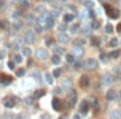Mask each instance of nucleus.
I'll return each mask as SVG.
<instances>
[{"instance_id":"obj_2","label":"nucleus","mask_w":121,"mask_h":119,"mask_svg":"<svg viewBox=\"0 0 121 119\" xmlns=\"http://www.w3.org/2000/svg\"><path fill=\"white\" fill-rule=\"evenodd\" d=\"M36 57L40 60H45L48 59V51H47L45 48H39V49H36Z\"/></svg>"},{"instance_id":"obj_30","label":"nucleus","mask_w":121,"mask_h":119,"mask_svg":"<svg viewBox=\"0 0 121 119\" xmlns=\"http://www.w3.org/2000/svg\"><path fill=\"white\" fill-rule=\"evenodd\" d=\"M2 119H16V116H13V115H9V113H5L3 116H2Z\"/></svg>"},{"instance_id":"obj_52","label":"nucleus","mask_w":121,"mask_h":119,"mask_svg":"<svg viewBox=\"0 0 121 119\" xmlns=\"http://www.w3.org/2000/svg\"><path fill=\"white\" fill-rule=\"evenodd\" d=\"M118 98H120V99H121V90H120V93H118Z\"/></svg>"},{"instance_id":"obj_9","label":"nucleus","mask_w":121,"mask_h":119,"mask_svg":"<svg viewBox=\"0 0 121 119\" xmlns=\"http://www.w3.org/2000/svg\"><path fill=\"white\" fill-rule=\"evenodd\" d=\"M110 119H121V110L113 108L110 111Z\"/></svg>"},{"instance_id":"obj_15","label":"nucleus","mask_w":121,"mask_h":119,"mask_svg":"<svg viewBox=\"0 0 121 119\" xmlns=\"http://www.w3.org/2000/svg\"><path fill=\"white\" fill-rule=\"evenodd\" d=\"M107 11L110 12V17H113V19H117V17H120V11L118 9H113V8H107Z\"/></svg>"},{"instance_id":"obj_17","label":"nucleus","mask_w":121,"mask_h":119,"mask_svg":"<svg viewBox=\"0 0 121 119\" xmlns=\"http://www.w3.org/2000/svg\"><path fill=\"white\" fill-rule=\"evenodd\" d=\"M43 77H45V82H47V84H48V85H51V84H53V74L47 73V74H45V76H43Z\"/></svg>"},{"instance_id":"obj_42","label":"nucleus","mask_w":121,"mask_h":119,"mask_svg":"<svg viewBox=\"0 0 121 119\" xmlns=\"http://www.w3.org/2000/svg\"><path fill=\"white\" fill-rule=\"evenodd\" d=\"M112 57H115V59H117L118 56H120V51H117V49H115V51H112V54H110Z\"/></svg>"},{"instance_id":"obj_3","label":"nucleus","mask_w":121,"mask_h":119,"mask_svg":"<svg viewBox=\"0 0 121 119\" xmlns=\"http://www.w3.org/2000/svg\"><path fill=\"white\" fill-rule=\"evenodd\" d=\"M3 105L6 107V108H13L16 105V98H13V96H8V98L3 99Z\"/></svg>"},{"instance_id":"obj_4","label":"nucleus","mask_w":121,"mask_h":119,"mask_svg":"<svg viewBox=\"0 0 121 119\" xmlns=\"http://www.w3.org/2000/svg\"><path fill=\"white\" fill-rule=\"evenodd\" d=\"M112 82H113V76H112V74H104L103 79H101V84L106 85V87H110Z\"/></svg>"},{"instance_id":"obj_45","label":"nucleus","mask_w":121,"mask_h":119,"mask_svg":"<svg viewBox=\"0 0 121 119\" xmlns=\"http://www.w3.org/2000/svg\"><path fill=\"white\" fill-rule=\"evenodd\" d=\"M65 28H67V26H65V25H59V33H62V31H65Z\"/></svg>"},{"instance_id":"obj_39","label":"nucleus","mask_w":121,"mask_h":119,"mask_svg":"<svg viewBox=\"0 0 121 119\" xmlns=\"http://www.w3.org/2000/svg\"><path fill=\"white\" fill-rule=\"evenodd\" d=\"M16 74H17L19 77H20V76H23V74H25V70H22V68H20V70H17V71H16Z\"/></svg>"},{"instance_id":"obj_29","label":"nucleus","mask_w":121,"mask_h":119,"mask_svg":"<svg viewBox=\"0 0 121 119\" xmlns=\"http://www.w3.org/2000/svg\"><path fill=\"white\" fill-rule=\"evenodd\" d=\"M45 45L47 46H53L54 45V39H47V40H45Z\"/></svg>"},{"instance_id":"obj_28","label":"nucleus","mask_w":121,"mask_h":119,"mask_svg":"<svg viewBox=\"0 0 121 119\" xmlns=\"http://www.w3.org/2000/svg\"><path fill=\"white\" fill-rule=\"evenodd\" d=\"M62 93H64V88H62V87H57L56 90H54V94H56V96L62 94Z\"/></svg>"},{"instance_id":"obj_44","label":"nucleus","mask_w":121,"mask_h":119,"mask_svg":"<svg viewBox=\"0 0 121 119\" xmlns=\"http://www.w3.org/2000/svg\"><path fill=\"white\" fill-rule=\"evenodd\" d=\"M43 31V28L40 26V25H36V33H42Z\"/></svg>"},{"instance_id":"obj_21","label":"nucleus","mask_w":121,"mask_h":119,"mask_svg":"<svg viewBox=\"0 0 121 119\" xmlns=\"http://www.w3.org/2000/svg\"><path fill=\"white\" fill-rule=\"evenodd\" d=\"M104 31H106L107 34H110V33H113V25H110V23H107L106 26H104Z\"/></svg>"},{"instance_id":"obj_6","label":"nucleus","mask_w":121,"mask_h":119,"mask_svg":"<svg viewBox=\"0 0 121 119\" xmlns=\"http://www.w3.org/2000/svg\"><path fill=\"white\" fill-rule=\"evenodd\" d=\"M23 40H25V42H28V43H33L36 40V34L33 31H26L25 33V37H23Z\"/></svg>"},{"instance_id":"obj_23","label":"nucleus","mask_w":121,"mask_h":119,"mask_svg":"<svg viewBox=\"0 0 121 119\" xmlns=\"http://www.w3.org/2000/svg\"><path fill=\"white\" fill-rule=\"evenodd\" d=\"M109 46H110V48H117L118 46V39H112L110 42H109Z\"/></svg>"},{"instance_id":"obj_32","label":"nucleus","mask_w":121,"mask_h":119,"mask_svg":"<svg viewBox=\"0 0 121 119\" xmlns=\"http://www.w3.org/2000/svg\"><path fill=\"white\" fill-rule=\"evenodd\" d=\"M0 28H2V29H6L8 28V22L6 20H2V22H0Z\"/></svg>"},{"instance_id":"obj_51","label":"nucleus","mask_w":121,"mask_h":119,"mask_svg":"<svg viewBox=\"0 0 121 119\" xmlns=\"http://www.w3.org/2000/svg\"><path fill=\"white\" fill-rule=\"evenodd\" d=\"M73 119H81V118H79V115H75V116H73Z\"/></svg>"},{"instance_id":"obj_14","label":"nucleus","mask_w":121,"mask_h":119,"mask_svg":"<svg viewBox=\"0 0 121 119\" xmlns=\"http://www.w3.org/2000/svg\"><path fill=\"white\" fill-rule=\"evenodd\" d=\"M89 84H90V79H89L87 76H82L81 81H79V85H81V87H87Z\"/></svg>"},{"instance_id":"obj_48","label":"nucleus","mask_w":121,"mask_h":119,"mask_svg":"<svg viewBox=\"0 0 121 119\" xmlns=\"http://www.w3.org/2000/svg\"><path fill=\"white\" fill-rule=\"evenodd\" d=\"M25 101H26V104H33V99H31V98H26Z\"/></svg>"},{"instance_id":"obj_54","label":"nucleus","mask_w":121,"mask_h":119,"mask_svg":"<svg viewBox=\"0 0 121 119\" xmlns=\"http://www.w3.org/2000/svg\"><path fill=\"white\" fill-rule=\"evenodd\" d=\"M59 119H67V118H65V116H60V118Z\"/></svg>"},{"instance_id":"obj_16","label":"nucleus","mask_w":121,"mask_h":119,"mask_svg":"<svg viewBox=\"0 0 121 119\" xmlns=\"http://www.w3.org/2000/svg\"><path fill=\"white\" fill-rule=\"evenodd\" d=\"M22 54L25 57H28V56H31V49L28 48V46H22Z\"/></svg>"},{"instance_id":"obj_26","label":"nucleus","mask_w":121,"mask_h":119,"mask_svg":"<svg viewBox=\"0 0 121 119\" xmlns=\"http://www.w3.org/2000/svg\"><path fill=\"white\" fill-rule=\"evenodd\" d=\"M65 59H67L68 63H73V62H75V56H73V54H67V57H65Z\"/></svg>"},{"instance_id":"obj_12","label":"nucleus","mask_w":121,"mask_h":119,"mask_svg":"<svg viewBox=\"0 0 121 119\" xmlns=\"http://www.w3.org/2000/svg\"><path fill=\"white\" fill-rule=\"evenodd\" d=\"M62 107H64V105H62V102H60L59 99L56 98V99L53 101V108L56 110V111H59V110H62Z\"/></svg>"},{"instance_id":"obj_5","label":"nucleus","mask_w":121,"mask_h":119,"mask_svg":"<svg viewBox=\"0 0 121 119\" xmlns=\"http://www.w3.org/2000/svg\"><path fill=\"white\" fill-rule=\"evenodd\" d=\"M57 40H59V42L62 43V45H65V43L70 42V36L65 34V33L62 31V33H59V36H57Z\"/></svg>"},{"instance_id":"obj_53","label":"nucleus","mask_w":121,"mask_h":119,"mask_svg":"<svg viewBox=\"0 0 121 119\" xmlns=\"http://www.w3.org/2000/svg\"><path fill=\"white\" fill-rule=\"evenodd\" d=\"M118 31H120V33H121V25H120V26H118Z\"/></svg>"},{"instance_id":"obj_31","label":"nucleus","mask_w":121,"mask_h":119,"mask_svg":"<svg viewBox=\"0 0 121 119\" xmlns=\"http://www.w3.org/2000/svg\"><path fill=\"white\" fill-rule=\"evenodd\" d=\"M8 68H9V70H14L16 68V62L14 60H9V62H8Z\"/></svg>"},{"instance_id":"obj_8","label":"nucleus","mask_w":121,"mask_h":119,"mask_svg":"<svg viewBox=\"0 0 121 119\" xmlns=\"http://www.w3.org/2000/svg\"><path fill=\"white\" fill-rule=\"evenodd\" d=\"M45 26L48 29L54 26V17H53V16H47V19H45Z\"/></svg>"},{"instance_id":"obj_55","label":"nucleus","mask_w":121,"mask_h":119,"mask_svg":"<svg viewBox=\"0 0 121 119\" xmlns=\"http://www.w3.org/2000/svg\"><path fill=\"white\" fill-rule=\"evenodd\" d=\"M99 2H104V0H99Z\"/></svg>"},{"instance_id":"obj_46","label":"nucleus","mask_w":121,"mask_h":119,"mask_svg":"<svg viewBox=\"0 0 121 119\" xmlns=\"http://www.w3.org/2000/svg\"><path fill=\"white\" fill-rule=\"evenodd\" d=\"M84 43H86V42H84L82 39H78V42H76V45H84Z\"/></svg>"},{"instance_id":"obj_36","label":"nucleus","mask_w":121,"mask_h":119,"mask_svg":"<svg viewBox=\"0 0 121 119\" xmlns=\"http://www.w3.org/2000/svg\"><path fill=\"white\" fill-rule=\"evenodd\" d=\"M82 65H84L82 62H75V67H73V68H75V70H79V68H81Z\"/></svg>"},{"instance_id":"obj_7","label":"nucleus","mask_w":121,"mask_h":119,"mask_svg":"<svg viewBox=\"0 0 121 119\" xmlns=\"http://www.w3.org/2000/svg\"><path fill=\"white\" fill-rule=\"evenodd\" d=\"M106 98H107V101H117V99H118V93H117V91H115V90H109V91H107V94H106Z\"/></svg>"},{"instance_id":"obj_11","label":"nucleus","mask_w":121,"mask_h":119,"mask_svg":"<svg viewBox=\"0 0 121 119\" xmlns=\"http://www.w3.org/2000/svg\"><path fill=\"white\" fill-rule=\"evenodd\" d=\"M89 108H90V102L84 101V102L81 104V115H84V113H87V111H89Z\"/></svg>"},{"instance_id":"obj_33","label":"nucleus","mask_w":121,"mask_h":119,"mask_svg":"<svg viewBox=\"0 0 121 119\" xmlns=\"http://www.w3.org/2000/svg\"><path fill=\"white\" fill-rule=\"evenodd\" d=\"M20 6L22 8H28L30 5H28V0H20Z\"/></svg>"},{"instance_id":"obj_10","label":"nucleus","mask_w":121,"mask_h":119,"mask_svg":"<svg viewBox=\"0 0 121 119\" xmlns=\"http://www.w3.org/2000/svg\"><path fill=\"white\" fill-rule=\"evenodd\" d=\"M71 54H73V56H81V54H82L81 45H75V46H73V49H71Z\"/></svg>"},{"instance_id":"obj_34","label":"nucleus","mask_w":121,"mask_h":119,"mask_svg":"<svg viewBox=\"0 0 121 119\" xmlns=\"http://www.w3.org/2000/svg\"><path fill=\"white\" fill-rule=\"evenodd\" d=\"M16 119H30V118H28L26 115H23V113H20V115H17V116H16Z\"/></svg>"},{"instance_id":"obj_1","label":"nucleus","mask_w":121,"mask_h":119,"mask_svg":"<svg viewBox=\"0 0 121 119\" xmlns=\"http://www.w3.org/2000/svg\"><path fill=\"white\" fill-rule=\"evenodd\" d=\"M84 67H86L87 70H96V68H98V59H95V57H89V59H86Z\"/></svg>"},{"instance_id":"obj_40","label":"nucleus","mask_w":121,"mask_h":119,"mask_svg":"<svg viewBox=\"0 0 121 119\" xmlns=\"http://www.w3.org/2000/svg\"><path fill=\"white\" fill-rule=\"evenodd\" d=\"M40 119H51V118H50L48 113H42V115H40Z\"/></svg>"},{"instance_id":"obj_27","label":"nucleus","mask_w":121,"mask_h":119,"mask_svg":"<svg viewBox=\"0 0 121 119\" xmlns=\"http://www.w3.org/2000/svg\"><path fill=\"white\" fill-rule=\"evenodd\" d=\"M22 59H23V57H22V54H16V56H14V62L16 63H20Z\"/></svg>"},{"instance_id":"obj_38","label":"nucleus","mask_w":121,"mask_h":119,"mask_svg":"<svg viewBox=\"0 0 121 119\" xmlns=\"http://www.w3.org/2000/svg\"><path fill=\"white\" fill-rule=\"evenodd\" d=\"M90 26H86V28H82V33H84V34H90Z\"/></svg>"},{"instance_id":"obj_18","label":"nucleus","mask_w":121,"mask_h":119,"mask_svg":"<svg viewBox=\"0 0 121 119\" xmlns=\"http://www.w3.org/2000/svg\"><path fill=\"white\" fill-rule=\"evenodd\" d=\"M19 46H23V40H20V39H16L14 42H13V48H19Z\"/></svg>"},{"instance_id":"obj_24","label":"nucleus","mask_w":121,"mask_h":119,"mask_svg":"<svg viewBox=\"0 0 121 119\" xmlns=\"http://www.w3.org/2000/svg\"><path fill=\"white\" fill-rule=\"evenodd\" d=\"M73 19H75V16L71 14V12H68V14H65V16H64V20H65V22H71Z\"/></svg>"},{"instance_id":"obj_37","label":"nucleus","mask_w":121,"mask_h":119,"mask_svg":"<svg viewBox=\"0 0 121 119\" xmlns=\"http://www.w3.org/2000/svg\"><path fill=\"white\" fill-rule=\"evenodd\" d=\"M53 76H54V77H59V76H60V70H59V68H56V70L53 71Z\"/></svg>"},{"instance_id":"obj_47","label":"nucleus","mask_w":121,"mask_h":119,"mask_svg":"<svg viewBox=\"0 0 121 119\" xmlns=\"http://www.w3.org/2000/svg\"><path fill=\"white\" fill-rule=\"evenodd\" d=\"M98 26H99V22H93V29H96Z\"/></svg>"},{"instance_id":"obj_13","label":"nucleus","mask_w":121,"mask_h":119,"mask_svg":"<svg viewBox=\"0 0 121 119\" xmlns=\"http://www.w3.org/2000/svg\"><path fill=\"white\" fill-rule=\"evenodd\" d=\"M60 87L64 88V90H71V81H70V79L62 81V82H60Z\"/></svg>"},{"instance_id":"obj_49","label":"nucleus","mask_w":121,"mask_h":119,"mask_svg":"<svg viewBox=\"0 0 121 119\" xmlns=\"http://www.w3.org/2000/svg\"><path fill=\"white\" fill-rule=\"evenodd\" d=\"M42 94H43V91H37V93H36L34 96H37V98H39V96H42Z\"/></svg>"},{"instance_id":"obj_22","label":"nucleus","mask_w":121,"mask_h":119,"mask_svg":"<svg viewBox=\"0 0 121 119\" xmlns=\"http://www.w3.org/2000/svg\"><path fill=\"white\" fill-rule=\"evenodd\" d=\"M70 31H71V33H78V31H79V25H78V23H71Z\"/></svg>"},{"instance_id":"obj_43","label":"nucleus","mask_w":121,"mask_h":119,"mask_svg":"<svg viewBox=\"0 0 121 119\" xmlns=\"http://www.w3.org/2000/svg\"><path fill=\"white\" fill-rule=\"evenodd\" d=\"M20 26H22V22H16L14 23V29H20Z\"/></svg>"},{"instance_id":"obj_19","label":"nucleus","mask_w":121,"mask_h":119,"mask_svg":"<svg viewBox=\"0 0 121 119\" xmlns=\"http://www.w3.org/2000/svg\"><path fill=\"white\" fill-rule=\"evenodd\" d=\"M31 76L34 77L36 81H40V71H39V70H33V71H31Z\"/></svg>"},{"instance_id":"obj_25","label":"nucleus","mask_w":121,"mask_h":119,"mask_svg":"<svg viewBox=\"0 0 121 119\" xmlns=\"http://www.w3.org/2000/svg\"><path fill=\"white\" fill-rule=\"evenodd\" d=\"M54 53H56V54H59V56H62V54H64V48H62V46H56V48H54Z\"/></svg>"},{"instance_id":"obj_50","label":"nucleus","mask_w":121,"mask_h":119,"mask_svg":"<svg viewBox=\"0 0 121 119\" xmlns=\"http://www.w3.org/2000/svg\"><path fill=\"white\" fill-rule=\"evenodd\" d=\"M3 57H5V53H3V51H0V60L3 59Z\"/></svg>"},{"instance_id":"obj_20","label":"nucleus","mask_w":121,"mask_h":119,"mask_svg":"<svg viewBox=\"0 0 121 119\" xmlns=\"http://www.w3.org/2000/svg\"><path fill=\"white\" fill-rule=\"evenodd\" d=\"M51 62H53L54 65H59V63H60V56H59V54H54V56L51 57Z\"/></svg>"},{"instance_id":"obj_41","label":"nucleus","mask_w":121,"mask_h":119,"mask_svg":"<svg viewBox=\"0 0 121 119\" xmlns=\"http://www.w3.org/2000/svg\"><path fill=\"white\" fill-rule=\"evenodd\" d=\"M92 43H93V45H99V39H98V37H93L92 39Z\"/></svg>"},{"instance_id":"obj_35","label":"nucleus","mask_w":121,"mask_h":119,"mask_svg":"<svg viewBox=\"0 0 121 119\" xmlns=\"http://www.w3.org/2000/svg\"><path fill=\"white\" fill-rule=\"evenodd\" d=\"M86 6L89 8V9H92V8H93V2H92V0H87V2H86Z\"/></svg>"}]
</instances>
